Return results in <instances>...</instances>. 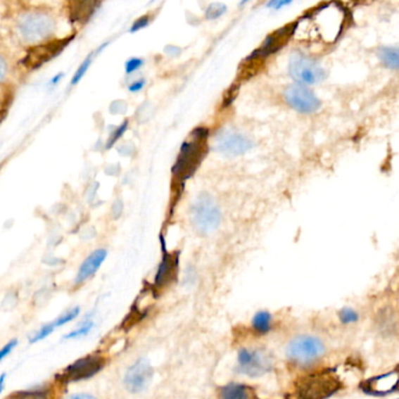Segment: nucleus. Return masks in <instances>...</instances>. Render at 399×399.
Wrapping results in <instances>:
<instances>
[{"mask_svg":"<svg viewBox=\"0 0 399 399\" xmlns=\"http://www.w3.org/2000/svg\"><path fill=\"white\" fill-rule=\"evenodd\" d=\"M208 134L206 129H195L190 137L183 142L177 162L172 169V174L176 177L179 179H188L192 174H195L208 149L206 148Z\"/></svg>","mask_w":399,"mask_h":399,"instance_id":"1","label":"nucleus"},{"mask_svg":"<svg viewBox=\"0 0 399 399\" xmlns=\"http://www.w3.org/2000/svg\"><path fill=\"white\" fill-rule=\"evenodd\" d=\"M342 389V382L333 369L305 376L296 383L293 399H328Z\"/></svg>","mask_w":399,"mask_h":399,"instance_id":"2","label":"nucleus"},{"mask_svg":"<svg viewBox=\"0 0 399 399\" xmlns=\"http://www.w3.org/2000/svg\"><path fill=\"white\" fill-rule=\"evenodd\" d=\"M191 222L197 232L210 234L218 229L222 220V212L211 196L203 192L191 206Z\"/></svg>","mask_w":399,"mask_h":399,"instance_id":"3","label":"nucleus"},{"mask_svg":"<svg viewBox=\"0 0 399 399\" xmlns=\"http://www.w3.org/2000/svg\"><path fill=\"white\" fill-rule=\"evenodd\" d=\"M326 353V347L319 337L300 335L286 347V356L298 365H310L319 361Z\"/></svg>","mask_w":399,"mask_h":399,"instance_id":"4","label":"nucleus"},{"mask_svg":"<svg viewBox=\"0 0 399 399\" xmlns=\"http://www.w3.org/2000/svg\"><path fill=\"white\" fill-rule=\"evenodd\" d=\"M289 74L298 84H315L326 79V70L317 61L301 52H294L289 60Z\"/></svg>","mask_w":399,"mask_h":399,"instance_id":"5","label":"nucleus"},{"mask_svg":"<svg viewBox=\"0 0 399 399\" xmlns=\"http://www.w3.org/2000/svg\"><path fill=\"white\" fill-rule=\"evenodd\" d=\"M104 365L106 358L102 355H88L63 369L59 375H56V379L63 383L80 382L91 379L103 369Z\"/></svg>","mask_w":399,"mask_h":399,"instance_id":"6","label":"nucleus"},{"mask_svg":"<svg viewBox=\"0 0 399 399\" xmlns=\"http://www.w3.org/2000/svg\"><path fill=\"white\" fill-rule=\"evenodd\" d=\"M75 34L66 37L63 39H56L51 42H45L42 45L34 46L32 49H28L27 54L25 56L21 63L24 65L28 70H37L46 63H49L51 60L54 59L70 45V42L73 40Z\"/></svg>","mask_w":399,"mask_h":399,"instance_id":"7","label":"nucleus"},{"mask_svg":"<svg viewBox=\"0 0 399 399\" xmlns=\"http://www.w3.org/2000/svg\"><path fill=\"white\" fill-rule=\"evenodd\" d=\"M272 365L273 361L265 351L241 349L238 353V372L252 379L267 374Z\"/></svg>","mask_w":399,"mask_h":399,"instance_id":"8","label":"nucleus"},{"mask_svg":"<svg viewBox=\"0 0 399 399\" xmlns=\"http://www.w3.org/2000/svg\"><path fill=\"white\" fill-rule=\"evenodd\" d=\"M56 24L52 18L44 13H28L19 24L21 34L28 42H40L54 31Z\"/></svg>","mask_w":399,"mask_h":399,"instance_id":"9","label":"nucleus"},{"mask_svg":"<svg viewBox=\"0 0 399 399\" xmlns=\"http://www.w3.org/2000/svg\"><path fill=\"white\" fill-rule=\"evenodd\" d=\"M285 100L287 103L302 114H312L321 108V101L310 89L302 84H292L286 88Z\"/></svg>","mask_w":399,"mask_h":399,"instance_id":"10","label":"nucleus"},{"mask_svg":"<svg viewBox=\"0 0 399 399\" xmlns=\"http://www.w3.org/2000/svg\"><path fill=\"white\" fill-rule=\"evenodd\" d=\"M153 376V370L150 362L146 358H141L125 372V388L132 393H142L149 386Z\"/></svg>","mask_w":399,"mask_h":399,"instance_id":"11","label":"nucleus"},{"mask_svg":"<svg viewBox=\"0 0 399 399\" xmlns=\"http://www.w3.org/2000/svg\"><path fill=\"white\" fill-rule=\"evenodd\" d=\"M253 146L250 139L240 132L222 130L215 137V149L229 156H239Z\"/></svg>","mask_w":399,"mask_h":399,"instance_id":"12","label":"nucleus"},{"mask_svg":"<svg viewBox=\"0 0 399 399\" xmlns=\"http://www.w3.org/2000/svg\"><path fill=\"white\" fill-rule=\"evenodd\" d=\"M398 386V372H388L376 376L362 384L361 388L365 393L376 397H384L390 393H396Z\"/></svg>","mask_w":399,"mask_h":399,"instance_id":"13","label":"nucleus"},{"mask_svg":"<svg viewBox=\"0 0 399 399\" xmlns=\"http://www.w3.org/2000/svg\"><path fill=\"white\" fill-rule=\"evenodd\" d=\"M177 270L178 255L167 253V251H164L163 259L160 261L158 271L155 277V287L162 289L169 285L176 278Z\"/></svg>","mask_w":399,"mask_h":399,"instance_id":"14","label":"nucleus"},{"mask_svg":"<svg viewBox=\"0 0 399 399\" xmlns=\"http://www.w3.org/2000/svg\"><path fill=\"white\" fill-rule=\"evenodd\" d=\"M296 25L293 26H287V27H282L281 30L275 32L274 34L270 35L265 40L264 44L261 46L260 49H258V56H268L271 53L278 51L281 49V46L286 42H289L293 32L296 31Z\"/></svg>","mask_w":399,"mask_h":399,"instance_id":"15","label":"nucleus"},{"mask_svg":"<svg viewBox=\"0 0 399 399\" xmlns=\"http://www.w3.org/2000/svg\"><path fill=\"white\" fill-rule=\"evenodd\" d=\"M106 258H107V251H94L81 265L77 279H75V284L79 285V284H82L88 279L91 278L99 271V268L101 267L102 262L106 260Z\"/></svg>","mask_w":399,"mask_h":399,"instance_id":"16","label":"nucleus"},{"mask_svg":"<svg viewBox=\"0 0 399 399\" xmlns=\"http://www.w3.org/2000/svg\"><path fill=\"white\" fill-rule=\"evenodd\" d=\"M98 6H100V3L95 1H72L68 4L70 20L81 24L87 23L95 13Z\"/></svg>","mask_w":399,"mask_h":399,"instance_id":"17","label":"nucleus"},{"mask_svg":"<svg viewBox=\"0 0 399 399\" xmlns=\"http://www.w3.org/2000/svg\"><path fill=\"white\" fill-rule=\"evenodd\" d=\"M219 399H252L251 388L243 384L232 383L220 390V398Z\"/></svg>","mask_w":399,"mask_h":399,"instance_id":"18","label":"nucleus"},{"mask_svg":"<svg viewBox=\"0 0 399 399\" xmlns=\"http://www.w3.org/2000/svg\"><path fill=\"white\" fill-rule=\"evenodd\" d=\"M252 327L259 335H266L271 331L272 316L268 312H259L252 319Z\"/></svg>","mask_w":399,"mask_h":399,"instance_id":"19","label":"nucleus"},{"mask_svg":"<svg viewBox=\"0 0 399 399\" xmlns=\"http://www.w3.org/2000/svg\"><path fill=\"white\" fill-rule=\"evenodd\" d=\"M379 59L389 68L397 70L399 65V53L397 47H382L379 51Z\"/></svg>","mask_w":399,"mask_h":399,"instance_id":"20","label":"nucleus"},{"mask_svg":"<svg viewBox=\"0 0 399 399\" xmlns=\"http://www.w3.org/2000/svg\"><path fill=\"white\" fill-rule=\"evenodd\" d=\"M45 391H39V390H32V391H17V393H11L10 396H7L5 399H46Z\"/></svg>","mask_w":399,"mask_h":399,"instance_id":"21","label":"nucleus"},{"mask_svg":"<svg viewBox=\"0 0 399 399\" xmlns=\"http://www.w3.org/2000/svg\"><path fill=\"white\" fill-rule=\"evenodd\" d=\"M341 323L343 324H350V323L357 322L360 316L357 312H355L354 309L344 308L338 312Z\"/></svg>","mask_w":399,"mask_h":399,"instance_id":"22","label":"nucleus"},{"mask_svg":"<svg viewBox=\"0 0 399 399\" xmlns=\"http://www.w3.org/2000/svg\"><path fill=\"white\" fill-rule=\"evenodd\" d=\"M79 312H80V308L75 307V308L72 309L70 312L63 314V315L60 316L59 319H56L53 323H54L56 328L63 326V324L73 321L74 319H77V316H79Z\"/></svg>","mask_w":399,"mask_h":399,"instance_id":"23","label":"nucleus"},{"mask_svg":"<svg viewBox=\"0 0 399 399\" xmlns=\"http://www.w3.org/2000/svg\"><path fill=\"white\" fill-rule=\"evenodd\" d=\"M226 12V6L224 4L215 3L210 5L206 11V18L208 19H217Z\"/></svg>","mask_w":399,"mask_h":399,"instance_id":"24","label":"nucleus"},{"mask_svg":"<svg viewBox=\"0 0 399 399\" xmlns=\"http://www.w3.org/2000/svg\"><path fill=\"white\" fill-rule=\"evenodd\" d=\"M56 329L54 323H49L46 326L42 327V329L39 330L38 333L35 334V336L32 337L31 343H37L39 341L44 340L46 337L53 333V330Z\"/></svg>","mask_w":399,"mask_h":399,"instance_id":"25","label":"nucleus"},{"mask_svg":"<svg viewBox=\"0 0 399 399\" xmlns=\"http://www.w3.org/2000/svg\"><path fill=\"white\" fill-rule=\"evenodd\" d=\"M91 56H88L87 59L84 60L82 65H81L80 68L77 70V73L74 75L73 79H72V84H77L79 81L84 77V74L87 72L88 68L91 66Z\"/></svg>","mask_w":399,"mask_h":399,"instance_id":"26","label":"nucleus"},{"mask_svg":"<svg viewBox=\"0 0 399 399\" xmlns=\"http://www.w3.org/2000/svg\"><path fill=\"white\" fill-rule=\"evenodd\" d=\"M93 328V322H87L84 326L81 327L79 329L74 330L72 333L67 334L66 336L63 338L66 340H70V338H77V337L84 336V335H87L89 333V330Z\"/></svg>","mask_w":399,"mask_h":399,"instance_id":"27","label":"nucleus"},{"mask_svg":"<svg viewBox=\"0 0 399 399\" xmlns=\"http://www.w3.org/2000/svg\"><path fill=\"white\" fill-rule=\"evenodd\" d=\"M127 127H128V121H125V123H123V125L120 127V128L116 129V132H114V135H113V137L109 139V143H108L107 146L108 149H109V148H111V146H113V144H115V143L118 142V139H120V137H121L123 134H125Z\"/></svg>","mask_w":399,"mask_h":399,"instance_id":"28","label":"nucleus"},{"mask_svg":"<svg viewBox=\"0 0 399 399\" xmlns=\"http://www.w3.org/2000/svg\"><path fill=\"white\" fill-rule=\"evenodd\" d=\"M143 65V60L142 59H132L129 60L127 65H125V72L127 73L130 74L132 72H135V70H139L141 68V66Z\"/></svg>","mask_w":399,"mask_h":399,"instance_id":"29","label":"nucleus"},{"mask_svg":"<svg viewBox=\"0 0 399 399\" xmlns=\"http://www.w3.org/2000/svg\"><path fill=\"white\" fill-rule=\"evenodd\" d=\"M18 341L12 340L5 346V347L0 349V361H3L4 358L6 357L7 355L10 354L11 351L13 350L14 348L17 347Z\"/></svg>","mask_w":399,"mask_h":399,"instance_id":"30","label":"nucleus"},{"mask_svg":"<svg viewBox=\"0 0 399 399\" xmlns=\"http://www.w3.org/2000/svg\"><path fill=\"white\" fill-rule=\"evenodd\" d=\"M148 24H149V17H148V15H144V17L139 18V19H137V21H136L135 24L132 25V30H130V32L139 31V30H141V28H144L146 27V26H148Z\"/></svg>","mask_w":399,"mask_h":399,"instance_id":"31","label":"nucleus"},{"mask_svg":"<svg viewBox=\"0 0 399 399\" xmlns=\"http://www.w3.org/2000/svg\"><path fill=\"white\" fill-rule=\"evenodd\" d=\"M144 82H146L144 80L136 81V82L132 84V86L129 87V91H134V93L141 91V89L144 87Z\"/></svg>","mask_w":399,"mask_h":399,"instance_id":"32","label":"nucleus"},{"mask_svg":"<svg viewBox=\"0 0 399 399\" xmlns=\"http://www.w3.org/2000/svg\"><path fill=\"white\" fill-rule=\"evenodd\" d=\"M291 4V1H280V0H275V1H272V3H268L267 6L270 7H274L275 10H280L282 6H285V5H289Z\"/></svg>","mask_w":399,"mask_h":399,"instance_id":"33","label":"nucleus"},{"mask_svg":"<svg viewBox=\"0 0 399 399\" xmlns=\"http://www.w3.org/2000/svg\"><path fill=\"white\" fill-rule=\"evenodd\" d=\"M6 73H7L6 63L4 61V59H1V58H0V81L3 80L4 77H5V75H6Z\"/></svg>","mask_w":399,"mask_h":399,"instance_id":"34","label":"nucleus"},{"mask_svg":"<svg viewBox=\"0 0 399 399\" xmlns=\"http://www.w3.org/2000/svg\"><path fill=\"white\" fill-rule=\"evenodd\" d=\"M68 399H96L95 397L91 396V395H87V393H77V395H73L70 396Z\"/></svg>","mask_w":399,"mask_h":399,"instance_id":"35","label":"nucleus"},{"mask_svg":"<svg viewBox=\"0 0 399 399\" xmlns=\"http://www.w3.org/2000/svg\"><path fill=\"white\" fill-rule=\"evenodd\" d=\"M5 377H6V374H3L0 376V393L3 391L4 383H5Z\"/></svg>","mask_w":399,"mask_h":399,"instance_id":"36","label":"nucleus"}]
</instances>
